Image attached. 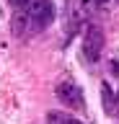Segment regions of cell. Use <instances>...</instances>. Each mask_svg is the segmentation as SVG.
I'll return each instance as SVG.
<instances>
[{
  "label": "cell",
  "instance_id": "6da1fadb",
  "mask_svg": "<svg viewBox=\"0 0 119 124\" xmlns=\"http://www.w3.org/2000/svg\"><path fill=\"white\" fill-rule=\"evenodd\" d=\"M55 21V3L52 0H29V23L34 31L47 29Z\"/></svg>",
  "mask_w": 119,
  "mask_h": 124
},
{
  "label": "cell",
  "instance_id": "7a4b0ae2",
  "mask_svg": "<svg viewBox=\"0 0 119 124\" xmlns=\"http://www.w3.org/2000/svg\"><path fill=\"white\" fill-rule=\"evenodd\" d=\"M55 96L70 108H83L86 106L83 103V91H80V85L75 80H60L57 88H55Z\"/></svg>",
  "mask_w": 119,
  "mask_h": 124
},
{
  "label": "cell",
  "instance_id": "3957f363",
  "mask_svg": "<svg viewBox=\"0 0 119 124\" xmlns=\"http://www.w3.org/2000/svg\"><path fill=\"white\" fill-rule=\"evenodd\" d=\"M103 52V31L98 26H88L86 34H83V54H86L88 62H98Z\"/></svg>",
  "mask_w": 119,
  "mask_h": 124
},
{
  "label": "cell",
  "instance_id": "277c9868",
  "mask_svg": "<svg viewBox=\"0 0 119 124\" xmlns=\"http://www.w3.org/2000/svg\"><path fill=\"white\" fill-rule=\"evenodd\" d=\"M101 98H103V111L106 114H119V96H114L109 83H101Z\"/></svg>",
  "mask_w": 119,
  "mask_h": 124
},
{
  "label": "cell",
  "instance_id": "5b68a950",
  "mask_svg": "<svg viewBox=\"0 0 119 124\" xmlns=\"http://www.w3.org/2000/svg\"><path fill=\"white\" fill-rule=\"evenodd\" d=\"M49 122L52 124H83V122H78V119H72L67 114H60V111H52L49 114Z\"/></svg>",
  "mask_w": 119,
  "mask_h": 124
},
{
  "label": "cell",
  "instance_id": "8992f818",
  "mask_svg": "<svg viewBox=\"0 0 119 124\" xmlns=\"http://www.w3.org/2000/svg\"><path fill=\"white\" fill-rule=\"evenodd\" d=\"M109 72H111V75H119V62H111V65H109Z\"/></svg>",
  "mask_w": 119,
  "mask_h": 124
},
{
  "label": "cell",
  "instance_id": "52a82bcc",
  "mask_svg": "<svg viewBox=\"0 0 119 124\" xmlns=\"http://www.w3.org/2000/svg\"><path fill=\"white\" fill-rule=\"evenodd\" d=\"M10 3H13L16 8H24V5H29V0H10Z\"/></svg>",
  "mask_w": 119,
  "mask_h": 124
},
{
  "label": "cell",
  "instance_id": "ba28073f",
  "mask_svg": "<svg viewBox=\"0 0 119 124\" xmlns=\"http://www.w3.org/2000/svg\"><path fill=\"white\" fill-rule=\"evenodd\" d=\"M106 3H109V0H96V5H106Z\"/></svg>",
  "mask_w": 119,
  "mask_h": 124
},
{
  "label": "cell",
  "instance_id": "9c48e42d",
  "mask_svg": "<svg viewBox=\"0 0 119 124\" xmlns=\"http://www.w3.org/2000/svg\"><path fill=\"white\" fill-rule=\"evenodd\" d=\"M117 96H119V93H117Z\"/></svg>",
  "mask_w": 119,
  "mask_h": 124
}]
</instances>
